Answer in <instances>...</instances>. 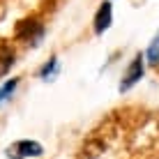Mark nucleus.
Segmentation results:
<instances>
[{"mask_svg": "<svg viewBox=\"0 0 159 159\" xmlns=\"http://www.w3.org/2000/svg\"><path fill=\"white\" fill-rule=\"evenodd\" d=\"M42 37H44V25L37 19H25V21H21V23L16 25V39H21L25 44L37 46V44L42 42Z\"/></svg>", "mask_w": 159, "mask_h": 159, "instance_id": "nucleus-1", "label": "nucleus"}, {"mask_svg": "<svg viewBox=\"0 0 159 159\" xmlns=\"http://www.w3.org/2000/svg\"><path fill=\"white\" fill-rule=\"evenodd\" d=\"M44 148L37 141H16L7 148V157L12 159H30V157H42Z\"/></svg>", "mask_w": 159, "mask_h": 159, "instance_id": "nucleus-2", "label": "nucleus"}, {"mask_svg": "<svg viewBox=\"0 0 159 159\" xmlns=\"http://www.w3.org/2000/svg\"><path fill=\"white\" fill-rule=\"evenodd\" d=\"M56 67H58V60L53 58V60H51V62H48V65H44V67H42V72H39V74H42V79H46V76H51L53 72H56Z\"/></svg>", "mask_w": 159, "mask_h": 159, "instance_id": "nucleus-8", "label": "nucleus"}, {"mask_svg": "<svg viewBox=\"0 0 159 159\" xmlns=\"http://www.w3.org/2000/svg\"><path fill=\"white\" fill-rule=\"evenodd\" d=\"M111 21H113V7H111V2H104L99 9H97V14H95V32L97 35H102L104 30H108L111 28Z\"/></svg>", "mask_w": 159, "mask_h": 159, "instance_id": "nucleus-4", "label": "nucleus"}, {"mask_svg": "<svg viewBox=\"0 0 159 159\" xmlns=\"http://www.w3.org/2000/svg\"><path fill=\"white\" fill-rule=\"evenodd\" d=\"M14 51L7 46V44H0V76H5L12 69V65H14Z\"/></svg>", "mask_w": 159, "mask_h": 159, "instance_id": "nucleus-5", "label": "nucleus"}, {"mask_svg": "<svg viewBox=\"0 0 159 159\" xmlns=\"http://www.w3.org/2000/svg\"><path fill=\"white\" fill-rule=\"evenodd\" d=\"M16 85H19V79H12V81H7V83L0 88V104L7 102L9 97H12V92L16 90Z\"/></svg>", "mask_w": 159, "mask_h": 159, "instance_id": "nucleus-6", "label": "nucleus"}, {"mask_svg": "<svg viewBox=\"0 0 159 159\" xmlns=\"http://www.w3.org/2000/svg\"><path fill=\"white\" fill-rule=\"evenodd\" d=\"M143 72H145V58L139 53V56L131 60V65L127 67V72H125L122 81H120V92H127L129 88H134L141 79H143Z\"/></svg>", "mask_w": 159, "mask_h": 159, "instance_id": "nucleus-3", "label": "nucleus"}, {"mask_svg": "<svg viewBox=\"0 0 159 159\" xmlns=\"http://www.w3.org/2000/svg\"><path fill=\"white\" fill-rule=\"evenodd\" d=\"M148 58H150L152 65H159V37L152 42V46L148 48Z\"/></svg>", "mask_w": 159, "mask_h": 159, "instance_id": "nucleus-7", "label": "nucleus"}]
</instances>
